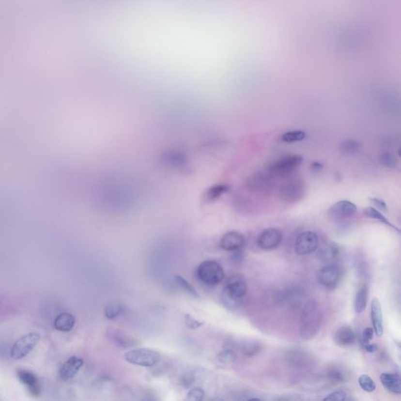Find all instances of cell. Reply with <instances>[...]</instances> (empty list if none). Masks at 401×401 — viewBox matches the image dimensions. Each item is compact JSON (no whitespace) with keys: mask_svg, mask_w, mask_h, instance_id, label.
<instances>
[{"mask_svg":"<svg viewBox=\"0 0 401 401\" xmlns=\"http://www.w3.org/2000/svg\"><path fill=\"white\" fill-rule=\"evenodd\" d=\"M322 309L314 299L307 301L302 307L299 333L304 341H309L317 336L322 327Z\"/></svg>","mask_w":401,"mask_h":401,"instance_id":"6da1fadb","label":"cell"},{"mask_svg":"<svg viewBox=\"0 0 401 401\" xmlns=\"http://www.w3.org/2000/svg\"><path fill=\"white\" fill-rule=\"evenodd\" d=\"M247 291L248 287L245 279L240 275H233L228 280L222 292L223 306L230 310L238 309L243 303Z\"/></svg>","mask_w":401,"mask_h":401,"instance_id":"7a4b0ae2","label":"cell"},{"mask_svg":"<svg viewBox=\"0 0 401 401\" xmlns=\"http://www.w3.org/2000/svg\"><path fill=\"white\" fill-rule=\"evenodd\" d=\"M196 275L201 282L211 286L221 283L225 277L221 265L213 260L201 262L197 268Z\"/></svg>","mask_w":401,"mask_h":401,"instance_id":"3957f363","label":"cell"},{"mask_svg":"<svg viewBox=\"0 0 401 401\" xmlns=\"http://www.w3.org/2000/svg\"><path fill=\"white\" fill-rule=\"evenodd\" d=\"M160 358V354L150 348L133 349L125 354L127 362L138 366H154L159 361Z\"/></svg>","mask_w":401,"mask_h":401,"instance_id":"277c9868","label":"cell"},{"mask_svg":"<svg viewBox=\"0 0 401 401\" xmlns=\"http://www.w3.org/2000/svg\"><path fill=\"white\" fill-rule=\"evenodd\" d=\"M40 340V335L35 332L27 334L16 340L13 345L11 354L13 358L20 360L31 353Z\"/></svg>","mask_w":401,"mask_h":401,"instance_id":"5b68a950","label":"cell"},{"mask_svg":"<svg viewBox=\"0 0 401 401\" xmlns=\"http://www.w3.org/2000/svg\"><path fill=\"white\" fill-rule=\"evenodd\" d=\"M303 162V156L299 154L285 156L270 164L268 167L269 172L276 176H287L296 170Z\"/></svg>","mask_w":401,"mask_h":401,"instance_id":"8992f818","label":"cell"},{"mask_svg":"<svg viewBox=\"0 0 401 401\" xmlns=\"http://www.w3.org/2000/svg\"><path fill=\"white\" fill-rule=\"evenodd\" d=\"M342 278V272L336 264L329 263L320 269L317 273V280L324 288L333 289L337 287Z\"/></svg>","mask_w":401,"mask_h":401,"instance_id":"52a82bcc","label":"cell"},{"mask_svg":"<svg viewBox=\"0 0 401 401\" xmlns=\"http://www.w3.org/2000/svg\"><path fill=\"white\" fill-rule=\"evenodd\" d=\"M319 246V239L317 233L313 231L303 232L297 237L295 250L299 256H307L315 252Z\"/></svg>","mask_w":401,"mask_h":401,"instance_id":"ba28073f","label":"cell"},{"mask_svg":"<svg viewBox=\"0 0 401 401\" xmlns=\"http://www.w3.org/2000/svg\"><path fill=\"white\" fill-rule=\"evenodd\" d=\"M305 193V185L301 180H290L280 190V199L285 202L298 201Z\"/></svg>","mask_w":401,"mask_h":401,"instance_id":"9c48e42d","label":"cell"},{"mask_svg":"<svg viewBox=\"0 0 401 401\" xmlns=\"http://www.w3.org/2000/svg\"><path fill=\"white\" fill-rule=\"evenodd\" d=\"M283 234L277 228H267L260 233L258 238V246L263 250H272L278 248L282 242Z\"/></svg>","mask_w":401,"mask_h":401,"instance_id":"30bf717a","label":"cell"},{"mask_svg":"<svg viewBox=\"0 0 401 401\" xmlns=\"http://www.w3.org/2000/svg\"><path fill=\"white\" fill-rule=\"evenodd\" d=\"M357 208L352 201L342 200L330 207L327 215L332 219H344L353 216Z\"/></svg>","mask_w":401,"mask_h":401,"instance_id":"8fae6325","label":"cell"},{"mask_svg":"<svg viewBox=\"0 0 401 401\" xmlns=\"http://www.w3.org/2000/svg\"><path fill=\"white\" fill-rule=\"evenodd\" d=\"M285 305H288L293 309H298L303 307L306 299V293L302 287L293 285L284 290Z\"/></svg>","mask_w":401,"mask_h":401,"instance_id":"7c38bea8","label":"cell"},{"mask_svg":"<svg viewBox=\"0 0 401 401\" xmlns=\"http://www.w3.org/2000/svg\"><path fill=\"white\" fill-rule=\"evenodd\" d=\"M285 361L293 369H303L309 363L308 354L299 348H291L285 354Z\"/></svg>","mask_w":401,"mask_h":401,"instance_id":"4fadbf2b","label":"cell"},{"mask_svg":"<svg viewBox=\"0 0 401 401\" xmlns=\"http://www.w3.org/2000/svg\"><path fill=\"white\" fill-rule=\"evenodd\" d=\"M17 377L21 383L26 386L27 389L33 397H37L41 393V386L36 375L27 370H19Z\"/></svg>","mask_w":401,"mask_h":401,"instance_id":"5bb4252c","label":"cell"},{"mask_svg":"<svg viewBox=\"0 0 401 401\" xmlns=\"http://www.w3.org/2000/svg\"><path fill=\"white\" fill-rule=\"evenodd\" d=\"M246 243L244 236L238 232L230 231L226 233L220 240V247L226 251L233 252L242 248Z\"/></svg>","mask_w":401,"mask_h":401,"instance_id":"9a60e30c","label":"cell"},{"mask_svg":"<svg viewBox=\"0 0 401 401\" xmlns=\"http://www.w3.org/2000/svg\"><path fill=\"white\" fill-rule=\"evenodd\" d=\"M84 361L78 356H72L68 360L63 363L62 368L60 369V377L63 380H69L76 376V374L79 371L80 369L83 366Z\"/></svg>","mask_w":401,"mask_h":401,"instance_id":"2e32d148","label":"cell"},{"mask_svg":"<svg viewBox=\"0 0 401 401\" xmlns=\"http://www.w3.org/2000/svg\"><path fill=\"white\" fill-rule=\"evenodd\" d=\"M370 317L372 322L373 329L377 336L381 337L384 332V323H383V312L379 299H373L370 304Z\"/></svg>","mask_w":401,"mask_h":401,"instance_id":"e0dca14e","label":"cell"},{"mask_svg":"<svg viewBox=\"0 0 401 401\" xmlns=\"http://www.w3.org/2000/svg\"><path fill=\"white\" fill-rule=\"evenodd\" d=\"M356 336L352 328L348 326L339 327L334 335L335 343L340 347H347L354 344Z\"/></svg>","mask_w":401,"mask_h":401,"instance_id":"ac0fdd59","label":"cell"},{"mask_svg":"<svg viewBox=\"0 0 401 401\" xmlns=\"http://www.w3.org/2000/svg\"><path fill=\"white\" fill-rule=\"evenodd\" d=\"M380 382L389 393L400 395L401 393V381L399 375L393 373H383L380 375Z\"/></svg>","mask_w":401,"mask_h":401,"instance_id":"d6986e66","label":"cell"},{"mask_svg":"<svg viewBox=\"0 0 401 401\" xmlns=\"http://www.w3.org/2000/svg\"><path fill=\"white\" fill-rule=\"evenodd\" d=\"M340 250L335 243L328 244L323 246L317 253V256L322 262H332L339 256Z\"/></svg>","mask_w":401,"mask_h":401,"instance_id":"ffe728a7","label":"cell"},{"mask_svg":"<svg viewBox=\"0 0 401 401\" xmlns=\"http://www.w3.org/2000/svg\"><path fill=\"white\" fill-rule=\"evenodd\" d=\"M76 318L69 313H62L56 317L54 327L60 332H68L74 327Z\"/></svg>","mask_w":401,"mask_h":401,"instance_id":"44dd1931","label":"cell"},{"mask_svg":"<svg viewBox=\"0 0 401 401\" xmlns=\"http://www.w3.org/2000/svg\"><path fill=\"white\" fill-rule=\"evenodd\" d=\"M263 303L266 307H270L285 305L284 291L278 290V289L269 290L264 295Z\"/></svg>","mask_w":401,"mask_h":401,"instance_id":"7402d4cb","label":"cell"},{"mask_svg":"<svg viewBox=\"0 0 401 401\" xmlns=\"http://www.w3.org/2000/svg\"><path fill=\"white\" fill-rule=\"evenodd\" d=\"M369 299V289L366 285L360 287L354 299V309L356 313H361L366 309Z\"/></svg>","mask_w":401,"mask_h":401,"instance_id":"603a6c76","label":"cell"},{"mask_svg":"<svg viewBox=\"0 0 401 401\" xmlns=\"http://www.w3.org/2000/svg\"><path fill=\"white\" fill-rule=\"evenodd\" d=\"M364 214L365 216L370 219H374L376 221L380 222V223L386 224L388 227H390L393 229L396 230L397 232H399L400 230L397 228L396 226L393 225V223H390L389 219H387L385 216L383 215V213L379 212L378 209H375L374 207H367L364 209Z\"/></svg>","mask_w":401,"mask_h":401,"instance_id":"cb8c5ba5","label":"cell"},{"mask_svg":"<svg viewBox=\"0 0 401 401\" xmlns=\"http://www.w3.org/2000/svg\"><path fill=\"white\" fill-rule=\"evenodd\" d=\"M325 376L327 380L332 384H339L346 381V375L339 368L331 366L326 370Z\"/></svg>","mask_w":401,"mask_h":401,"instance_id":"d4e9b609","label":"cell"},{"mask_svg":"<svg viewBox=\"0 0 401 401\" xmlns=\"http://www.w3.org/2000/svg\"><path fill=\"white\" fill-rule=\"evenodd\" d=\"M123 309L124 308L121 303L115 302V301H111L107 303V305L105 306V317L109 320L115 319L123 313Z\"/></svg>","mask_w":401,"mask_h":401,"instance_id":"484cf974","label":"cell"},{"mask_svg":"<svg viewBox=\"0 0 401 401\" xmlns=\"http://www.w3.org/2000/svg\"><path fill=\"white\" fill-rule=\"evenodd\" d=\"M361 148V143L356 139H345L340 144V149L345 154H354L359 152Z\"/></svg>","mask_w":401,"mask_h":401,"instance_id":"4316f807","label":"cell"},{"mask_svg":"<svg viewBox=\"0 0 401 401\" xmlns=\"http://www.w3.org/2000/svg\"><path fill=\"white\" fill-rule=\"evenodd\" d=\"M174 280L176 281V285H178L180 289H182L186 294H188L190 296L195 297V298H199V293H197L195 288L190 285L186 279L184 278L180 275H175Z\"/></svg>","mask_w":401,"mask_h":401,"instance_id":"83f0119b","label":"cell"},{"mask_svg":"<svg viewBox=\"0 0 401 401\" xmlns=\"http://www.w3.org/2000/svg\"><path fill=\"white\" fill-rule=\"evenodd\" d=\"M305 138V132L302 131V130H293V131L287 132L281 137L282 141L289 143L302 141Z\"/></svg>","mask_w":401,"mask_h":401,"instance_id":"f1b7e54d","label":"cell"},{"mask_svg":"<svg viewBox=\"0 0 401 401\" xmlns=\"http://www.w3.org/2000/svg\"><path fill=\"white\" fill-rule=\"evenodd\" d=\"M261 349L262 346L258 342H248L242 346V353L244 356L252 357L257 355Z\"/></svg>","mask_w":401,"mask_h":401,"instance_id":"f546056e","label":"cell"},{"mask_svg":"<svg viewBox=\"0 0 401 401\" xmlns=\"http://www.w3.org/2000/svg\"><path fill=\"white\" fill-rule=\"evenodd\" d=\"M358 383L360 388L368 393H372L376 389L375 382L371 379V377L366 374L359 377Z\"/></svg>","mask_w":401,"mask_h":401,"instance_id":"4dcf8cb0","label":"cell"},{"mask_svg":"<svg viewBox=\"0 0 401 401\" xmlns=\"http://www.w3.org/2000/svg\"><path fill=\"white\" fill-rule=\"evenodd\" d=\"M379 162H380L382 166H384L386 168L394 169L397 167L398 161L394 154L389 152H384V153L381 154L380 157H379Z\"/></svg>","mask_w":401,"mask_h":401,"instance_id":"1f68e13d","label":"cell"},{"mask_svg":"<svg viewBox=\"0 0 401 401\" xmlns=\"http://www.w3.org/2000/svg\"><path fill=\"white\" fill-rule=\"evenodd\" d=\"M236 359H237V355L235 353L230 349L223 350L217 355V360L222 364H232L235 361Z\"/></svg>","mask_w":401,"mask_h":401,"instance_id":"d6a6232c","label":"cell"},{"mask_svg":"<svg viewBox=\"0 0 401 401\" xmlns=\"http://www.w3.org/2000/svg\"><path fill=\"white\" fill-rule=\"evenodd\" d=\"M205 391L200 387H195L189 390L185 400L187 401H200L204 399Z\"/></svg>","mask_w":401,"mask_h":401,"instance_id":"836d02e7","label":"cell"},{"mask_svg":"<svg viewBox=\"0 0 401 401\" xmlns=\"http://www.w3.org/2000/svg\"><path fill=\"white\" fill-rule=\"evenodd\" d=\"M185 324H186V327H188L189 329H198L204 324L202 322H200L199 320L196 319L189 313L185 315Z\"/></svg>","mask_w":401,"mask_h":401,"instance_id":"e575fe53","label":"cell"},{"mask_svg":"<svg viewBox=\"0 0 401 401\" xmlns=\"http://www.w3.org/2000/svg\"><path fill=\"white\" fill-rule=\"evenodd\" d=\"M348 396L343 391H336L330 393L327 397L324 398V401H348Z\"/></svg>","mask_w":401,"mask_h":401,"instance_id":"d590c367","label":"cell"},{"mask_svg":"<svg viewBox=\"0 0 401 401\" xmlns=\"http://www.w3.org/2000/svg\"><path fill=\"white\" fill-rule=\"evenodd\" d=\"M195 375H193L192 373L187 372L185 373V375L181 377L180 383L185 388H190L193 385V383H195Z\"/></svg>","mask_w":401,"mask_h":401,"instance_id":"8d00e7d4","label":"cell"},{"mask_svg":"<svg viewBox=\"0 0 401 401\" xmlns=\"http://www.w3.org/2000/svg\"><path fill=\"white\" fill-rule=\"evenodd\" d=\"M115 340L119 344V346H123V347L133 346L134 343H135L133 339H129L126 336H117V337H115Z\"/></svg>","mask_w":401,"mask_h":401,"instance_id":"74e56055","label":"cell"},{"mask_svg":"<svg viewBox=\"0 0 401 401\" xmlns=\"http://www.w3.org/2000/svg\"><path fill=\"white\" fill-rule=\"evenodd\" d=\"M374 333H375V332H374V329H373L372 327H366V328L363 331V344L369 343V342H370V340L373 339Z\"/></svg>","mask_w":401,"mask_h":401,"instance_id":"f35d334b","label":"cell"},{"mask_svg":"<svg viewBox=\"0 0 401 401\" xmlns=\"http://www.w3.org/2000/svg\"><path fill=\"white\" fill-rule=\"evenodd\" d=\"M369 200H370V202L372 203L373 205H375L378 209H380L382 211H387L386 203L383 199L375 197V198H370Z\"/></svg>","mask_w":401,"mask_h":401,"instance_id":"ab89813d","label":"cell"},{"mask_svg":"<svg viewBox=\"0 0 401 401\" xmlns=\"http://www.w3.org/2000/svg\"><path fill=\"white\" fill-rule=\"evenodd\" d=\"M232 252L233 253H232L231 259L233 262H242V260L244 259V252L242 248L235 250V251H233Z\"/></svg>","mask_w":401,"mask_h":401,"instance_id":"60d3db41","label":"cell"},{"mask_svg":"<svg viewBox=\"0 0 401 401\" xmlns=\"http://www.w3.org/2000/svg\"><path fill=\"white\" fill-rule=\"evenodd\" d=\"M364 348L367 352L372 354V353H375L378 350V346H377V344H371L369 342V343L364 344Z\"/></svg>","mask_w":401,"mask_h":401,"instance_id":"b9f144b4","label":"cell"},{"mask_svg":"<svg viewBox=\"0 0 401 401\" xmlns=\"http://www.w3.org/2000/svg\"><path fill=\"white\" fill-rule=\"evenodd\" d=\"M322 168H323V166H322V164L319 163V162H315L312 163L311 169L313 172H319L322 170Z\"/></svg>","mask_w":401,"mask_h":401,"instance_id":"7bdbcfd3","label":"cell"}]
</instances>
